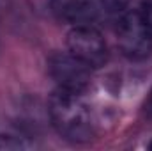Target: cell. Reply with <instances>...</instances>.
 <instances>
[{"mask_svg": "<svg viewBox=\"0 0 152 151\" xmlns=\"http://www.w3.org/2000/svg\"><path fill=\"white\" fill-rule=\"evenodd\" d=\"M32 9L42 14V16H50L53 13H58V4L57 0H30Z\"/></svg>", "mask_w": 152, "mask_h": 151, "instance_id": "cell-6", "label": "cell"}, {"mask_svg": "<svg viewBox=\"0 0 152 151\" xmlns=\"http://www.w3.org/2000/svg\"><path fill=\"white\" fill-rule=\"evenodd\" d=\"M138 13H140V16L143 20V23L151 29L152 32V0H142Z\"/></svg>", "mask_w": 152, "mask_h": 151, "instance_id": "cell-9", "label": "cell"}, {"mask_svg": "<svg viewBox=\"0 0 152 151\" xmlns=\"http://www.w3.org/2000/svg\"><path fill=\"white\" fill-rule=\"evenodd\" d=\"M67 50L90 70L103 68L108 61V46L94 25H78L67 34Z\"/></svg>", "mask_w": 152, "mask_h": 151, "instance_id": "cell-3", "label": "cell"}, {"mask_svg": "<svg viewBox=\"0 0 152 151\" xmlns=\"http://www.w3.org/2000/svg\"><path fill=\"white\" fill-rule=\"evenodd\" d=\"M48 73L55 80L58 89L71 93H85L90 85V68L78 61L75 55L53 53L48 59Z\"/></svg>", "mask_w": 152, "mask_h": 151, "instance_id": "cell-4", "label": "cell"}, {"mask_svg": "<svg viewBox=\"0 0 152 151\" xmlns=\"http://www.w3.org/2000/svg\"><path fill=\"white\" fill-rule=\"evenodd\" d=\"M103 9L110 11V13H115V14H120L127 9V4L129 0H103Z\"/></svg>", "mask_w": 152, "mask_h": 151, "instance_id": "cell-8", "label": "cell"}, {"mask_svg": "<svg viewBox=\"0 0 152 151\" xmlns=\"http://www.w3.org/2000/svg\"><path fill=\"white\" fill-rule=\"evenodd\" d=\"M149 150H151V151H152V141H151V144H149Z\"/></svg>", "mask_w": 152, "mask_h": 151, "instance_id": "cell-11", "label": "cell"}, {"mask_svg": "<svg viewBox=\"0 0 152 151\" xmlns=\"http://www.w3.org/2000/svg\"><path fill=\"white\" fill-rule=\"evenodd\" d=\"M143 114H145V117L152 119V87L149 91V96H147L145 103H143Z\"/></svg>", "mask_w": 152, "mask_h": 151, "instance_id": "cell-10", "label": "cell"}, {"mask_svg": "<svg viewBox=\"0 0 152 151\" xmlns=\"http://www.w3.org/2000/svg\"><path fill=\"white\" fill-rule=\"evenodd\" d=\"M117 41L129 61H143L152 53V32L138 11H124L117 18Z\"/></svg>", "mask_w": 152, "mask_h": 151, "instance_id": "cell-2", "label": "cell"}, {"mask_svg": "<svg viewBox=\"0 0 152 151\" xmlns=\"http://www.w3.org/2000/svg\"><path fill=\"white\" fill-rule=\"evenodd\" d=\"M48 112L53 128L71 142H87L94 137V121L81 94L58 89L51 94Z\"/></svg>", "mask_w": 152, "mask_h": 151, "instance_id": "cell-1", "label": "cell"}, {"mask_svg": "<svg viewBox=\"0 0 152 151\" xmlns=\"http://www.w3.org/2000/svg\"><path fill=\"white\" fill-rule=\"evenodd\" d=\"M30 144L25 142V141H18L16 137H11V135H2L0 137V150H23V148H28Z\"/></svg>", "mask_w": 152, "mask_h": 151, "instance_id": "cell-7", "label": "cell"}, {"mask_svg": "<svg viewBox=\"0 0 152 151\" xmlns=\"http://www.w3.org/2000/svg\"><path fill=\"white\" fill-rule=\"evenodd\" d=\"M101 11L103 4L97 0H64L58 5V14L73 27L96 23Z\"/></svg>", "mask_w": 152, "mask_h": 151, "instance_id": "cell-5", "label": "cell"}]
</instances>
